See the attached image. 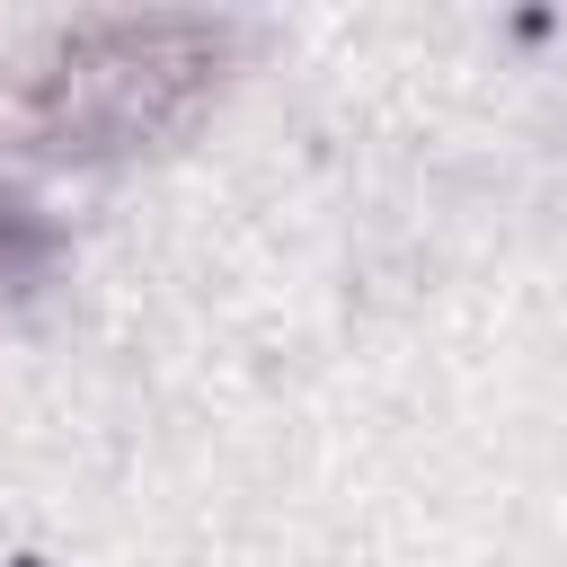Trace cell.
<instances>
[{"mask_svg": "<svg viewBox=\"0 0 567 567\" xmlns=\"http://www.w3.org/2000/svg\"><path fill=\"white\" fill-rule=\"evenodd\" d=\"M239 35L213 18H80L0 44V142L35 159H124L186 133Z\"/></svg>", "mask_w": 567, "mask_h": 567, "instance_id": "cell-1", "label": "cell"}, {"mask_svg": "<svg viewBox=\"0 0 567 567\" xmlns=\"http://www.w3.org/2000/svg\"><path fill=\"white\" fill-rule=\"evenodd\" d=\"M44 257H53V230L35 221V204L0 195V301H9V292H27V284L44 275Z\"/></svg>", "mask_w": 567, "mask_h": 567, "instance_id": "cell-2", "label": "cell"}]
</instances>
